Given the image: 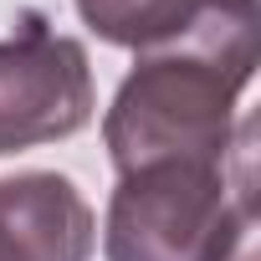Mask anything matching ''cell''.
Instances as JSON below:
<instances>
[{
	"label": "cell",
	"instance_id": "cell-1",
	"mask_svg": "<svg viewBox=\"0 0 261 261\" xmlns=\"http://www.w3.org/2000/svg\"><path fill=\"white\" fill-rule=\"evenodd\" d=\"M261 26H225L164 51H144L102 113V149L118 174L144 164H225L236 108L256 77Z\"/></svg>",
	"mask_w": 261,
	"mask_h": 261
},
{
	"label": "cell",
	"instance_id": "cell-2",
	"mask_svg": "<svg viewBox=\"0 0 261 261\" xmlns=\"http://www.w3.org/2000/svg\"><path fill=\"white\" fill-rule=\"evenodd\" d=\"M251 123L225 164H144L118 174L102 215L108 261H256Z\"/></svg>",
	"mask_w": 261,
	"mask_h": 261
},
{
	"label": "cell",
	"instance_id": "cell-3",
	"mask_svg": "<svg viewBox=\"0 0 261 261\" xmlns=\"http://www.w3.org/2000/svg\"><path fill=\"white\" fill-rule=\"evenodd\" d=\"M92 108V62L77 36H57L41 16L0 36V159L82 134Z\"/></svg>",
	"mask_w": 261,
	"mask_h": 261
},
{
	"label": "cell",
	"instance_id": "cell-4",
	"mask_svg": "<svg viewBox=\"0 0 261 261\" xmlns=\"http://www.w3.org/2000/svg\"><path fill=\"white\" fill-rule=\"evenodd\" d=\"M97 215L57 169L0 179V261H92Z\"/></svg>",
	"mask_w": 261,
	"mask_h": 261
},
{
	"label": "cell",
	"instance_id": "cell-5",
	"mask_svg": "<svg viewBox=\"0 0 261 261\" xmlns=\"http://www.w3.org/2000/svg\"><path fill=\"white\" fill-rule=\"evenodd\" d=\"M82 26L128 51H164L225 26H261V0H77Z\"/></svg>",
	"mask_w": 261,
	"mask_h": 261
}]
</instances>
